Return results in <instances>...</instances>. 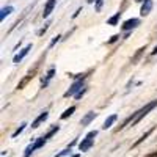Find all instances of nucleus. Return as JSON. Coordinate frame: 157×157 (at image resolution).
Instances as JSON below:
<instances>
[{"instance_id":"nucleus-1","label":"nucleus","mask_w":157,"mask_h":157,"mask_svg":"<svg viewBox=\"0 0 157 157\" xmlns=\"http://www.w3.org/2000/svg\"><path fill=\"white\" fill-rule=\"evenodd\" d=\"M98 135V132L96 130H91V132L82 140V143L78 145V148H80V151H88L91 146H93V138Z\"/></svg>"},{"instance_id":"nucleus-2","label":"nucleus","mask_w":157,"mask_h":157,"mask_svg":"<svg viewBox=\"0 0 157 157\" xmlns=\"http://www.w3.org/2000/svg\"><path fill=\"white\" fill-rule=\"evenodd\" d=\"M83 78L85 77H82V78H78L77 82H74L72 85H71V88L66 91V93H64V98H69V96H75L78 91L82 90V86H83Z\"/></svg>"},{"instance_id":"nucleus-3","label":"nucleus","mask_w":157,"mask_h":157,"mask_svg":"<svg viewBox=\"0 0 157 157\" xmlns=\"http://www.w3.org/2000/svg\"><path fill=\"white\" fill-rule=\"evenodd\" d=\"M55 3H57V0H47V3H46V6H44L43 17H49V16H50V13L54 11V8H55Z\"/></svg>"},{"instance_id":"nucleus-4","label":"nucleus","mask_w":157,"mask_h":157,"mask_svg":"<svg viewBox=\"0 0 157 157\" xmlns=\"http://www.w3.org/2000/svg\"><path fill=\"white\" fill-rule=\"evenodd\" d=\"M32 49V44H27V46H25L21 52H19V54L17 55H14V58H13V61H14V63H19V61H22V58L25 57V55H27L29 54V50Z\"/></svg>"},{"instance_id":"nucleus-5","label":"nucleus","mask_w":157,"mask_h":157,"mask_svg":"<svg viewBox=\"0 0 157 157\" xmlns=\"http://www.w3.org/2000/svg\"><path fill=\"white\" fill-rule=\"evenodd\" d=\"M138 24H140V21H138V19H129V21H126V22L123 24V30H124V32H129V30L135 29Z\"/></svg>"},{"instance_id":"nucleus-6","label":"nucleus","mask_w":157,"mask_h":157,"mask_svg":"<svg viewBox=\"0 0 157 157\" xmlns=\"http://www.w3.org/2000/svg\"><path fill=\"white\" fill-rule=\"evenodd\" d=\"M151 10H152V0H145V2H143V5H141L140 14H141V16H148Z\"/></svg>"},{"instance_id":"nucleus-7","label":"nucleus","mask_w":157,"mask_h":157,"mask_svg":"<svg viewBox=\"0 0 157 157\" xmlns=\"http://www.w3.org/2000/svg\"><path fill=\"white\" fill-rule=\"evenodd\" d=\"M47 116H49V113H47V112H43V113L39 115V116L36 118V120H35V121L32 123V127H33V129H36V127H38L39 124H41V123H44V121L47 120Z\"/></svg>"},{"instance_id":"nucleus-8","label":"nucleus","mask_w":157,"mask_h":157,"mask_svg":"<svg viewBox=\"0 0 157 157\" xmlns=\"http://www.w3.org/2000/svg\"><path fill=\"white\" fill-rule=\"evenodd\" d=\"M94 118H96V113H94V112H90V113H86V115L82 118V121H80V123H82V126H88L91 121L94 120Z\"/></svg>"},{"instance_id":"nucleus-9","label":"nucleus","mask_w":157,"mask_h":157,"mask_svg":"<svg viewBox=\"0 0 157 157\" xmlns=\"http://www.w3.org/2000/svg\"><path fill=\"white\" fill-rule=\"evenodd\" d=\"M116 120H118V115H110L107 120H105V123H104L102 129H109V127H112V124H113Z\"/></svg>"},{"instance_id":"nucleus-10","label":"nucleus","mask_w":157,"mask_h":157,"mask_svg":"<svg viewBox=\"0 0 157 157\" xmlns=\"http://www.w3.org/2000/svg\"><path fill=\"white\" fill-rule=\"evenodd\" d=\"M152 130H154V129H149V130H148V132H146L145 135H141V137H140V138H138V140H137V141L134 143V148H135V146H138L141 141H145V140H146V138H148V137H149V135L152 134Z\"/></svg>"},{"instance_id":"nucleus-11","label":"nucleus","mask_w":157,"mask_h":157,"mask_svg":"<svg viewBox=\"0 0 157 157\" xmlns=\"http://www.w3.org/2000/svg\"><path fill=\"white\" fill-rule=\"evenodd\" d=\"M11 13H13V6H5V8H2V14H0V19H5L8 14H11Z\"/></svg>"},{"instance_id":"nucleus-12","label":"nucleus","mask_w":157,"mask_h":157,"mask_svg":"<svg viewBox=\"0 0 157 157\" xmlns=\"http://www.w3.org/2000/svg\"><path fill=\"white\" fill-rule=\"evenodd\" d=\"M54 74H55V68H50V69H49V72H47V75H46V80L43 82V88L49 83V80H50L52 77H54Z\"/></svg>"},{"instance_id":"nucleus-13","label":"nucleus","mask_w":157,"mask_h":157,"mask_svg":"<svg viewBox=\"0 0 157 157\" xmlns=\"http://www.w3.org/2000/svg\"><path fill=\"white\" fill-rule=\"evenodd\" d=\"M120 17H121V13H116L115 16H112V17L107 21V24H109V25H116L118 21H120Z\"/></svg>"},{"instance_id":"nucleus-14","label":"nucleus","mask_w":157,"mask_h":157,"mask_svg":"<svg viewBox=\"0 0 157 157\" xmlns=\"http://www.w3.org/2000/svg\"><path fill=\"white\" fill-rule=\"evenodd\" d=\"M74 112H75V107H74V105H72V107H69L68 110H64V113L61 115V120H66V118H69Z\"/></svg>"},{"instance_id":"nucleus-15","label":"nucleus","mask_w":157,"mask_h":157,"mask_svg":"<svg viewBox=\"0 0 157 157\" xmlns=\"http://www.w3.org/2000/svg\"><path fill=\"white\" fill-rule=\"evenodd\" d=\"M58 130H60V126H54V127H52V129L49 130V132H47V134L44 135V138H46V140H47V138H50V137L54 135V134H57Z\"/></svg>"},{"instance_id":"nucleus-16","label":"nucleus","mask_w":157,"mask_h":157,"mask_svg":"<svg viewBox=\"0 0 157 157\" xmlns=\"http://www.w3.org/2000/svg\"><path fill=\"white\" fill-rule=\"evenodd\" d=\"M143 52H145V47H141V49H138V50H137V54H135V55H134V58H132V64H135V63L138 61V58L141 57Z\"/></svg>"},{"instance_id":"nucleus-17","label":"nucleus","mask_w":157,"mask_h":157,"mask_svg":"<svg viewBox=\"0 0 157 157\" xmlns=\"http://www.w3.org/2000/svg\"><path fill=\"white\" fill-rule=\"evenodd\" d=\"M25 126H27V124L22 123V124L19 126V129H16V130H14V134H13V138H16L19 134H22V132H24V129H25Z\"/></svg>"},{"instance_id":"nucleus-18","label":"nucleus","mask_w":157,"mask_h":157,"mask_svg":"<svg viewBox=\"0 0 157 157\" xmlns=\"http://www.w3.org/2000/svg\"><path fill=\"white\" fill-rule=\"evenodd\" d=\"M60 38H61V36H60V35H57V36H55L54 39H52V43H50V46H49V47H54V46H55V44H57V43L60 41Z\"/></svg>"},{"instance_id":"nucleus-19","label":"nucleus","mask_w":157,"mask_h":157,"mask_svg":"<svg viewBox=\"0 0 157 157\" xmlns=\"http://www.w3.org/2000/svg\"><path fill=\"white\" fill-rule=\"evenodd\" d=\"M102 5H104V0H96V11H101V8H102Z\"/></svg>"},{"instance_id":"nucleus-20","label":"nucleus","mask_w":157,"mask_h":157,"mask_svg":"<svg viewBox=\"0 0 157 157\" xmlns=\"http://www.w3.org/2000/svg\"><path fill=\"white\" fill-rule=\"evenodd\" d=\"M85 93H86V88H83V90H80V91H78V93L75 94V99H80V98H82V96H83Z\"/></svg>"},{"instance_id":"nucleus-21","label":"nucleus","mask_w":157,"mask_h":157,"mask_svg":"<svg viewBox=\"0 0 157 157\" xmlns=\"http://www.w3.org/2000/svg\"><path fill=\"white\" fill-rule=\"evenodd\" d=\"M71 151V148H68V149H64V151H61L60 154H57V155H54V157H63V155H66L68 152Z\"/></svg>"},{"instance_id":"nucleus-22","label":"nucleus","mask_w":157,"mask_h":157,"mask_svg":"<svg viewBox=\"0 0 157 157\" xmlns=\"http://www.w3.org/2000/svg\"><path fill=\"white\" fill-rule=\"evenodd\" d=\"M47 29H49V24H46V25H44V27H43L41 30H39V32H38V35H39V36H41V35H44Z\"/></svg>"},{"instance_id":"nucleus-23","label":"nucleus","mask_w":157,"mask_h":157,"mask_svg":"<svg viewBox=\"0 0 157 157\" xmlns=\"http://www.w3.org/2000/svg\"><path fill=\"white\" fill-rule=\"evenodd\" d=\"M118 38H120V35H113V36L110 38V41H109V44H112V43H115V41H116V39H118Z\"/></svg>"},{"instance_id":"nucleus-24","label":"nucleus","mask_w":157,"mask_h":157,"mask_svg":"<svg viewBox=\"0 0 157 157\" xmlns=\"http://www.w3.org/2000/svg\"><path fill=\"white\" fill-rule=\"evenodd\" d=\"M80 13H82V8H78V10H77V11L74 13V14H72V17H77L78 14H80Z\"/></svg>"},{"instance_id":"nucleus-25","label":"nucleus","mask_w":157,"mask_h":157,"mask_svg":"<svg viewBox=\"0 0 157 157\" xmlns=\"http://www.w3.org/2000/svg\"><path fill=\"white\" fill-rule=\"evenodd\" d=\"M151 54H152V55H155V54H157V46H155V47H154V50H152V52H151Z\"/></svg>"},{"instance_id":"nucleus-26","label":"nucleus","mask_w":157,"mask_h":157,"mask_svg":"<svg viewBox=\"0 0 157 157\" xmlns=\"http://www.w3.org/2000/svg\"><path fill=\"white\" fill-rule=\"evenodd\" d=\"M96 2V0H88V3H94Z\"/></svg>"},{"instance_id":"nucleus-27","label":"nucleus","mask_w":157,"mask_h":157,"mask_svg":"<svg viewBox=\"0 0 157 157\" xmlns=\"http://www.w3.org/2000/svg\"><path fill=\"white\" fill-rule=\"evenodd\" d=\"M148 157H157V154H151V155H148Z\"/></svg>"},{"instance_id":"nucleus-28","label":"nucleus","mask_w":157,"mask_h":157,"mask_svg":"<svg viewBox=\"0 0 157 157\" xmlns=\"http://www.w3.org/2000/svg\"><path fill=\"white\" fill-rule=\"evenodd\" d=\"M137 2H145V0H137Z\"/></svg>"}]
</instances>
